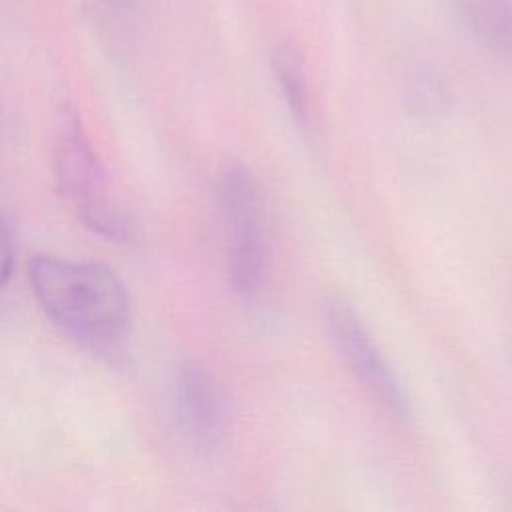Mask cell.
I'll list each match as a JSON object with an SVG mask.
<instances>
[{
  "label": "cell",
  "mask_w": 512,
  "mask_h": 512,
  "mask_svg": "<svg viewBox=\"0 0 512 512\" xmlns=\"http://www.w3.org/2000/svg\"><path fill=\"white\" fill-rule=\"evenodd\" d=\"M28 280L42 314L66 340L106 362L124 358L132 312L114 270L100 262L38 254L28 262Z\"/></svg>",
  "instance_id": "1"
},
{
  "label": "cell",
  "mask_w": 512,
  "mask_h": 512,
  "mask_svg": "<svg viewBox=\"0 0 512 512\" xmlns=\"http://www.w3.org/2000/svg\"><path fill=\"white\" fill-rule=\"evenodd\" d=\"M54 172L60 192L84 226L110 240L130 236V218L92 148L82 120L70 108L60 114L54 140Z\"/></svg>",
  "instance_id": "2"
},
{
  "label": "cell",
  "mask_w": 512,
  "mask_h": 512,
  "mask_svg": "<svg viewBox=\"0 0 512 512\" xmlns=\"http://www.w3.org/2000/svg\"><path fill=\"white\" fill-rule=\"evenodd\" d=\"M226 230V274L230 288L244 300L258 296L266 272L262 198L256 180L242 164L230 162L218 180Z\"/></svg>",
  "instance_id": "3"
},
{
  "label": "cell",
  "mask_w": 512,
  "mask_h": 512,
  "mask_svg": "<svg viewBox=\"0 0 512 512\" xmlns=\"http://www.w3.org/2000/svg\"><path fill=\"white\" fill-rule=\"evenodd\" d=\"M324 324L338 352L388 412L404 422H412L410 396L360 312L344 298H330L324 304Z\"/></svg>",
  "instance_id": "4"
},
{
  "label": "cell",
  "mask_w": 512,
  "mask_h": 512,
  "mask_svg": "<svg viewBox=\"0 0 512 512\" xmlns=\"http://www.w3.org/2000/svg\"><path fill=\"white\" fill-rule=\"evenodd\" d=\"M176 424L188 444L200 452L216 450L228 430V402L212 372L198 362H184L172 384Z\"/></svg>",
  "instance_id": "5"
},
{
  "label": "cell",
  "mask_w": 512,
  "mask_h": 512,
  "mask_svg": "<svg viewBox=\"0 0 512 512\" xmlns=\"http://www.w3.org/2000/svg\"><path fill=\"white\" fill-rule=\"evenodd\" d=\"M470 36L512 72V0H460Z\"/></svg>",
  "instance_id": "6"
},
{
  "label": "cell",
  "mask_w": 512,
  "mask_h": 512,
  "mask_svg": "<svg viewBox=\"0 0 512 512\" xmlns=\"http://www.w3.org/2000/svg\"><path fill=\"white\" fill-rule=\"evenodd\" d=\"M270 68L278 92L294 120V124L308 134L312 130V112H310V92L306 68L300 52L294 44L282 42L276 44L270 52Z\"/></svg>",
  "instance_id": "7"
},
{
  "label": "cell",
  "mask_w": 512,
  "mask_h": 512,
  "mask_svg": "<svg viewBox=\"0 0 512 512\" xmlns=\"http://www.w3.org/2000/svg\"><path fill=\"white\" fill-rule=\"evenodd\" d=\"M406 110L420 120H438L452 108V92L446 78L434 68L414 72L404 90Z\"/></svg>",
  "instance_id": "8"
},
{
  "label": "cell",
  "mask_w": 512,
  "mask_h": 512,
  "mask_svg": "<svg viewBox=\"0 0 512 512\" xmlns=\"http://www.w3.org/2000/svg\"><path fill=\"white\" fill-rule=\"evenodd\" d=\"M14 266V248L8 234V228L0 216V288L8 282Z\"/></svg>",
  "instance_id": "9"
},
{
  "label": "cell",
  "mask_w": 512,
  "mask_h": 512,
  "mask_svg": "<svg viewBox=\"0 0 512 512\" xmlns=\"http://www.w3.org/2000/svg\"><path fill=\"white\" fill-rule=\"evenodd\" d=\"M104 2L110 6H126L130 0H104Z\"/></svg>",
  "instance_id": "10"
}]
</instances>
